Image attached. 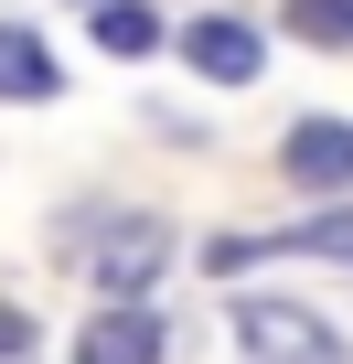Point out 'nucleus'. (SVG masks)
<instances>
[{
    "instance_id": "f257e3e1",
    "label": "nucleus",
    "mask_w": 353,
    "mask_h": 364,
    "mask_svg": "<svg viewBox=\"0 0 353 364\" xmlns=\"http://www.w3.org/2000/svg\"><path fill=\"white\" fill-rule=\"evenodd\" d=\"M236 343L246 364H342V332L300 300H236Z\"/></svg>"
},
{
    "instance_id": "f03ea898",
    "label": "nucleus",
    "mask_w": 353,
    "mask_h": 364,
    "mask_svg": "<svg viewBox=\"0 0 353 364\" xmlns=\"http://www.w3.org/2000/svg\"><path fill=\"white\" fill-rule=\"evenodd\" d=\"M257 257H342V268H353V204H332V215H310V225H289V236H225L204 268L236 279V268H257Z\"/></svg>"
},
{
    "instance_id": "7ed1b4c3",
    "label": "nucleus",
    "mask_w": 353,
    "mask_h": 364,
    "mask_svg": "<svg viewBox=\"0 0 353 364\" xmlns=\"http://www.w3.org/2000/svg\"><path fill=\"white\" fill-rule=\"evenodd\" d=\"M257 54H268V43H257L236 11H204V22L183 33V65H193L204 86H246V75H257Z\"/></svg>"
},
{
    "instance_id": "20e7f679",
    "label": "nucleus",
    "mask_w": 353,
    "mask_h": 364,
    "mask_svg": "<svg viewBox=\"0 0 353 364\" xmlns=\"http://www.w3.org/2000/svg\"><path fill=\"white\" fill-rule=\"evenodd\" d=\"M278 161H289L300 193H342V182H353V129H342V118H300Z\"/></svg>"
},
{
    "instance_id": "39448f33",
    "label": "nucleus",
    "mask_w": 353,
    "mask_h": 364,
    "mask_svg": "<svg viewBox=\"0 0 353 364\" xmlns=\"http://www.w3.org/2000/svg\"><path fill=\"white\" fill-rule=\"evenodd\" d=\"M161 343H171V332H161V311L107 300V311L86 321V343H75V353H86V364H161Z\"/></svg>"
},
{
    "instance_id": "423d86ee",
    "label": "nucleus",
    "mask_w": 353,
    "mask_h": 364,
    "mask_svg": "<svg viewBox=\"0 0 353 364\" xmlns=\"http://www.w3.org/2000/svg\"><path fill=\"white\" fill-rule=\"evenodd\" d=\"M161 247H171V236H161L150 215H139V225H118V236H107V257H97V289H107V300H139V289L161 279Z\"/></svg>"
},
{
    "instance_id": "0eeeda50",
    "label": "nucleus",
    "mask_w": 353,
    "mask_h": 364,
    "mask_svg": "<svg viewBox=\"0 0 353 364\" xmlns=\"http://www.w3.org/2000/svg\"><path fill=\"white\" fill-rule=\"evenodd\" d=\"M54 86H65L54 43H43V33H22V22H0V97H54Z\"/></svg>"
},
{
    "instance_id": "6e6552de",
    "label": "nucleus",
    "mask_w": 353,
    "mask_h": 364,
    "mask_svg": "<svg viewBox=\"0 0 353 364\" xmlns=\"http://www.w3.org/2000/svg\"><path fill=\"white\" fill-rule=\"evenodd\" d=\"M86 11H97V43L107 54H161V11H150V0H86Z\"/></svg>"
},
{
    "instance_id": "1a4fd4ad",
    "label": "nucleus",
    "mask_w": 353,
    "mask_h": 364,
    "mask_svg": "<svg viewBox=\"0 0 353 364\" xmlns=\"http://www.w3.org/2000/svg\"><path fill=\"white\" fill-rule=\"evenodd\" d=\"M289 33H300V43L353 54V0H289Z\"/></svg>"
}]
</instances>
